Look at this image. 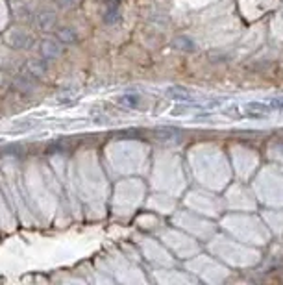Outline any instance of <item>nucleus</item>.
<instances>
[{
    "mask_svg": "<svg viewBox=\"0 0 283 285\" xmlns=\"http://www.w3.org/2000/svg\"><path fill=\"white\" fill-rule=\"evenodd\" d=\"M119 104L126 107H137L139 106V97L137 95H122V97H119Z\"/></svg>",
    "mask_w": 283,
    "mask_h": 285,
    "instance_id": "5",
    "label": "nucleus"
},
{
    "mask_svg": "<svg viewBox=\"0 0 283 285\" xmlns=\"http://www.w3.org/2000/svg\"><path fill=\"white\" fill-rule=\"evenodd\" d=\"M56 2H58V4L61 6V8H68V6H74V4H76L78 0H56Z\"/></svg>",
    "mask_w": 283,
    "mask_h": 285,
    "instance_id": "10",
    "label": "nucleus"
},
{
    "mask_svg": "<svg viewBox=\"0 0 283 285\" xmlns=\"http://www.w3.org/2000/svg\"><path fill=\"white\" fill-rule=\"evenodd\" d=\"M119 17V4L117 2H111L108 8V11H106V15H104V20L108 23V25H111V23H115Z\"/></svg>",
    "mask_w": 283,
    "mask_h": 285,
    "instance_id": "4",
    "label": "nucleus"
},
{
    "mask_svg": "<svg viewBox=\"0 0 283 285\" xmlns=\"http://www.w3.org/2000/svg\"><path fill=\"white\" fill-rule=\"evenodd\" d=\"M169 95H171L172 98H176V100H187V98H189V91L183 89V87H171V89H169Z\"/></svg>",
    "mask_w": 283,
    "mask_h": 285,
    "instance_id": "6",
    "label": "nucleus"
},
{
    "mask_svg": "<svg viewBox=\"0 0 283 285\" xmlns=\"http://www.w3.org/2000/svg\"><path fill=\"white\" fill-rule=\"evenodd\" d=\"M39 26L43 30H49L50 26H54V15L52 13H43L39 17Z\"/></svg>",
    "mask_w": 283,
    "mask_h": 285,
    "instance_id": "9",
    "label": "nucleus"
},
{
    "mask_svg": "<svg viewBox=\"0 0 283 285\" xmlns=\"http://www.w3.org/2000/svg\"><path fill=\"white\" fill-rule=\"evenodd\" d=\"M267 112H269L267 106H265V104H257V102H252V104L246 106V113H248V115H254V113L263 115V113H267Z\"/></svg>",
    "mask_w": 283,
    "mask_h": 285,
    "instance_id": "8",
    "label": "nucleus"
},
{
    "mask_svg": "<svg viewBox=\"0 0 283 285\" xmlns=\"http://www.w3.org/2000/svg\"><path fill=\"white\" fill-rule=\"evenodd\" d=\"M174 47L180 50H185V52H189V50H195V45H193V41H189V39L185 37H178L174 39Z\"/></svg>",
    "mask_w": 283,
    "mask_h": 285,
    "instance_id": "7",
    "label": "nucleus"
},
{
    "mask_svg": "<svg viewBox=\"0 0 283 285\" xmlns=\"http://www.w3.org/2000/svg\"><path fill=\"white\" fill-rule=\"evenodd\" d=\"M58 39L59 41H63V43H76V32L74 30H68V28H61L58 32Z\"/></svg>",
    "mask_w": 283,
    "mask_h": 285,
    "instance_id": "3",
    "label": "nucleus"
},
{
    "mask_svg": "<svg viewBox=\"0 0 283 285\" xmlns=\"http://www.w3.org/2000/svg\"><path fill=\"white\" fill-rule=\"evenodd\" d=\"M41 52H43L46 58H56V56H59V54H61V50H59V47L54 43V41H44Z\"/></svg>",
    "mask_w": 283,
    "mask_h": 285,
    "instance_id": "2",
    "label": "nucleus"
},
{
    "mask_svg": "<svg viewBox=\"0 0 283 285\" xmlns=\"http://www.w3.org/2000/svg\"><path fill=\"white\" fill-rule=\"evenodd\" d=\"M270 106L276 107V109H283V98H274V100L270 102Z\"/></svg>",
    "mask_w": 283,
    "mask_h": 285,
    "instance_id": "11",
    "label": "nucleus"
},
{
    "mask_svg": "<svg viewBox=\"0 0 283 285\" xmlns=\"http://www.w3.org/2000/svg\"><path fill=\"white\" fill-rule=\"evenodd\" d=\"M10 43L17 49H26V45L32 43V39L26 37L25 34H20V32H15V34L10 35Z\"/></svg>",
    "mask_w": 283,
    "mask_h": 285,
    "instance_id": "1",
    "label": "nucleus"
}]
</instances>
